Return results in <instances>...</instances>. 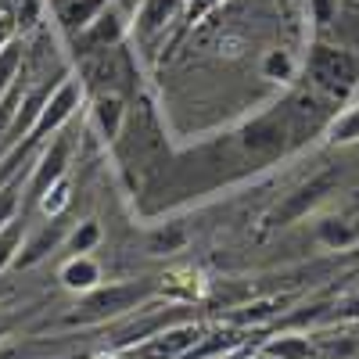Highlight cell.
Wrapping results in <instances>:
<instances>
[{"mask_svg":"<svg viewBox=\"0 0 359 359\" xmlns=\"http://www.w3.org/2000/svg\"><path fill=\"white\" fill-rule=\"evenodd\" d=\"M162 291V280H151V277H140V280H118V284H101L94 291L79 294L76 309L65 316V323H104V320H115V316H126L133 309H144L151 298Z\"/></svg>","mask_w":359,"mask_h":359,"instance_id":"6da1fadb","label":"cell"},{"mask_svg":"<svg viewBox=\"0 0 359 359\" xmlns=\"http://www.w3.org/2000/svg\"><path fill=\"white\" fill-rule=\"evenodd\" d=\"M306 76L323 97L348 101L359 90V50L316 40L306 54Z\"/></svg>","mask_w":359,"mask_h":359,"instance_id":"7a4b0ae2","label":"cell"},{"mask_svg":"<svg viewBox=\"0 0 359 359\" xmlns=\"http://www.w3.org/2000/svg\"><path fill=\"white\" fill-rule=\"evenodd\" d=\"M341 184V169H320L313 172L309 180H302L298 187H291L269 212L262 216V226L266 230H284L291 223H302L306 216H313L316 208L331 198Z\"/></svg>","mask_w":359,"mask_h":359,"instance_id":"3957f363","label":"cell"},{"mask_svg":"<svg viewBox=\"0 0 359 359\" xmlns=\"http://www.w3.org/2000/svg\"><path fill=\"white\" fill-rule=\"evenodd\" d=\"M294 140V123H291V108L277 111H262L241 130V151L252 162H273L287 151V144Z\"/></svg>","mask_w":359,"mask_h":359,"instance_id":"277c9868","label":"cell"},{"mask_svg":"<svg viewBox=\"0 0 359 359\" xmlns=\"http://www.w3.org/2000/svg\"><path fill=\"white\" fill-rule=\"evenodd\" d=\"M79 101H83V86H79L72 76H62V79L54 83L50 97L43 101V108H40V115H36L33 130H29V133H25V140H22L25 151H29L33 144H43V140H50L54 133H62V130H65V123L76 115Z\"/></svg>","mask_w":359,"mask_h":359,"instance_id":"5b68a950","label":"cell"},{"mask_svg":"<svg viewBox=\"0 0 359 359\" xmlns=\"http://www.w3.org/2000/svg\"><path fill=\"white\" fill-rule=\"evenodd\" d=\"M69 158H72V137L62 130V133H54V137L43 144V151L36 155L33 172H29V180H25V194L40 201V194H43L50 184H57L62 176H69Z\"/></svg>","mask_w":359,"mask_h":359,"instance_id":"8992f818","label":"cell"},{"mask_svg":"<svg viewBox=\"0 0 359 359\" xmlns=\"http://www.w3.org/2000/svg\"><path fill=\"white\" fill-rule=\"evenodd\" d=\"M69 230H72V223H65V216H50V219L40 223L33 233H25L22 252H18V259H15V269H33V266H40L43 259H50L54 252H62Z\"/></svg>","mask_w":359,"mask_h":359,"instance_id":"52a82bcc","label":"cell"},{"mask_svg":"<svg viewBox=\"0 0 359 359\" xmlns=\"http://www.w3.org/2000/svg\"><path fill=\"white\" fill-rule=\"evenodd\" d=\"M126 40V18L115 8H108L101 18H94L83 33H76V50L79 54H108Z\"/></svg>","mask_w":359,"mask_h":359,"instance_id":"ba28073f","label":"cell"},{"mask_svg":"<svg viewBox=\"0 0 359 359\" xmlns=\"http://www.w3.org/2000/svg\"><path fill=\"white\" fill-rule=\"evenodd\" d=\"M90 126H94V133L104 144H115L118 137H123V126H126V101H123V94L101 90V94L90 101Z\"/></svg>","mask_w":359,"mask_h":359,"instance_id":"9c48e42d","label":"cell"},{"mask_svg":"<svg viewBox=\"0 0 359 359\" xmlns=\"http://www.w3.org/2000/svg\"><path fill=\"white\" fill-rule=\"evenodd\" d=\"M316 245L327 252H348L359 245V219L348 212H327L313 223Z\"/></svg>","mask_w":359,"mask_h":359,"instance_id":"30bf717a","label":"cell"},{"mask_svg":"<svg viewBox=\"0 0 359 359\" xmlns=\"http://www.w3.org/2000/svg\"><path fill=\"white\" fill-rule=\"evenodd\" d=\"M57 280H62V287L72 291V294H86V291L104 284V269L90 252L86 255H69L62 262V269H57Z\"/></svg>","mask_w":359,"mask_h":359,"instance_id":"8fae6325","label":"cell"},{"mask_svg":"<svg viewBox=\"0 0 359 359\" xmlns=\"http://www.w3.org/2000/svg\"><path fill=\"white\" fill-rule=\"evenodd\" d=\"M201 341V331L198 327H169V331H158L147 338L144 345V355H155V359H187L191 348Z\"/></svg>","mask_w":359,"mask_h":359,"instance_id":"7c38bea8","label":"cell"},{"mask_svg":"<svg viewBox=\"0 0 359 359\" xmlns=\"http://www.w3.org/2000/svg\"><path fill=\"white\" fill-rule=\"evenodd\" d=\"M108 8H111L108 0H62V4H57V22H62L69 33L76 36L94 18H101Z\"/></svg>","mask_w":359,"mask_h":359,"instance_id":"4fadbf2b","label":"cell"},{"mask_svg":"<svg viewBox=\"0 0 359 359\" xmlns=\"http://www.w3.org/2000/svg\"><path fill=\"white\" fill-rule=\"evenodd\" d=\"M262 355L269 359H313V334H302V331H284V334H273L266 338Z\"/></svg>","mask_w":359,"mask_h":359,"instance_id":"5bb4252c","label":"cell"},{"mask_svg":"<svg viewBox=\"0 0 359 359\" xmlns=\"http://www.w3.org/2000/svg\"><path fill=\"white\" fill-rule=\"evenodd\" d=\"M184 0H140L137 8V33L140 36H155L162 25H169L180 11Z\"/></svg>","mask_w":359,"mask_h":359,"instance_id":"9a60e30c","label":"cell"},{"mask_svg":"<svg viewBox=\"0 0 359 359\" xmlns=\"http://www.w3.org/2000/svg\"><path fill=\"white\" fill-rule=\"evenodd\" d=\"M327 144H334V147L359 144V101L345 104L331 123H327Z\"/></svg>","mask_w":359,"mask_h":359,"instance_id":"2e32d148","label":"cell"},{"mask_svg":"<svg viewBox=\"0 0 359 359\" xmlns=\"http://www.w3.org/2000/svg\"><path fill=\"white\" fill-rule=\"evenodd\" d=\"M259 72H262V79H269V83L287 86V83H294V76H298V62L291 57V50L277 47V50H266Z\"/></svg>","mask_w":359,"mask_h":359,"instance_id":"e0dca14e","label":"cell"},{"mask_svg":"<svg viewBox=\"0 0 359 359\" xmlns=\"http://www.w3.org/2000/svg\"><path fill=\"white\" fill-rule=\"evenodd\" d=\"M101 237H104V230H101L97 219H79V223H72V230L65 237V252L69 255H86V252H94L101 245Z\"/></svg>","mask_w":359,"mask_h":359,"instance_id":"ac0fdd59","label":"cell"},{"mask_svg":"<svg viewBox=\"0 0 359 359\" xmlns=\"http://www.w3.org/2000/svg\"><path fill=\"white\" fill-rule=\"evenodd\" d=\"M187 245V230L180 223H165V226H155L147 233V252L151 255H169V252H184Z\"/></svg>","mask_w":359,"mask_h":359,"instance_id":"d6986e66","label":"cell"},{"mask_svg":"<svg viewBox=\"0 0 359 359\" xmlns=\"http://www.w3.org/2000/svg\"><path fill=\"white\" fill-rule=\"evenodd\" d=\"M352 355H359V348L345 334H313V359H352Z\"/></svg>","mask_w":359,"mask_h":359,"instance_id":"ffe728a7","label":"cell"},{"mask_svg":"<svg viewBox=\"0 0 359 359\" xmlns=\"http://www.w3.org/2000/svg\"><path fill=\"white\" fill-rule=\"evenodd\" d=\"M72 201V180L62 176L57 184H50L43 194H40V212L50 219V216H65V208Z\"/></svg>","mask_w":359,"mask_h":359,"instance_id":"44dd1931","label":"cell"},{"mask_svg":"<svg viewBox=\"0 0 359 359\" xmlns=\"http://www.w3.org/2000/svg\"><path fill=\"white\" fill-rule=\"evenodd\" d=\"M22 241H25L22 219H11L4 230H0V273H4V269H15V259L22 252Z\"/></svg>","mask_w":359,"mask_h":359,"instance_id":"7402d4cb","label":"cell"},{"mask_svg":"<svg viewBox=\"0 0 359 359\" xmlns=\"http://www.w3.org/2000/svg\"><path fill=\"white\" fill-rule=\"evenodd\" d=\"M18 69H22V47L8 43L4 50H0V97L18 83Z\"/></svg>","mask_w":359,"mask_h":359,"instance_id":"603a6c76","label":"cell"},{"mask_svg":"<svg viewBox=\"0 0 359 359\" xmlns=\"http://www.w3.org/2000/svg\"><path fill=\"white\" fill-rule=\"evenodd\" d=\"M22 97H25V90L15 83L4 97H0V140H8V133H11V126H15V115H18V104H22Z\"/></svg>","mask_w":359,"mask_h":359,"instance_id":"cb8c5ba5","label":"cell"},{"mask_svg":"<svg viewBox=\"0 0 359 359\" xmlns=\"http://www.w3.org/2000/svg\"><path fill=\"white\" fill-rule=\"evenodd\" d=\"M18 194H22V180H11V184L0 187V230L11 219H18Z\"/></svg>","mask_w":359,"mask_h":359,"instance_id":"d4e9b609","label":"cell"},{"mask_svg":"<svg viewBox=\"0 0 359 359\" xmlns=\"http://www.w3.org/2000/svg\"><path fill=\"white\" fill-rule=\"evenodd\" d=\"M309 15L316 29H327L331 22H338L341 8H338V0H309Z\"/></svg>","mask_w":359,"mask_h":359,"instance_id":"484cf974","label":"cell"},{"mask_svg":"<svg viewBox=\"0 0 359 359\" xmlns=\"http://www.w3.org/2000/svg\"><path fill=\"white\" fill-rule=\"evenodd\" d=\"M331 316L338 320V323H359V291H352V294H345L341 302L331 309Z\"/></svg>","mask_w":359,"mask_h":359,"instance_id":"4316f807","label":"cell"},{"mask_svg":"<svg viewBox=\"0 0 359 359\" xmlns=\"http://www.w3.org/2000/svg\"><path fill=\"white\" fill-rule=\"evenodd\" d=\"M219 4V0H191V8H187V18L194 22V18H201V15H208V11H212Z\"/></svg>","mask_w":359,"mask_h":359,"instance_id":"83f0119b","label":"cell"},{"mask_svg":"<svg viewBox=\"0 0 359 359\" xmlns=\"http://www.w3.org/2000/svg\"><path fill=\"white\" fill-rule=\"evenodd\" d=\"M8 43H15V25H11V18H0V50Z\"/></svg>","mask_w":359,"mask_h":359,"instance_id":"f1b7e54d","label":"cell"},{"mask_svg":"<svg viewBox=\"0 0 359 359\" xmlns=\"http://www.w3.org/2000/svg\"><path fill=\"white\" fill-rule=\"evenodd\" d=\"M8 331H11V323H8L4 316H0V341H4V338H8Z\"/></svg>","mask_w":359,"mask_h":359,"instance_id":"f546056e","label":"cell"},{"mask_svg":"<svg viewBox=\"0 0 359 359\" xmlns=\"http://www.w3.org/2000/svg\"><path fill=\"white\" fill-rule=\"evenodd\" d=\"M255 359H269V355H262V352H255Z\"/></svg>","mask_w":359,"mask_h":359,"instance_id":"4dcf8cb0","label":"cell"},{"mask_svg":"<svg viewBox=\"0 0 359 359\" xmlns=\"http://www.w3.org/2000/svg\"><path fill=\"white\" fill-rule=\"evenodd\" d=\"M352 359H359V355H352Z\"/></svg>","mask_w":359,"mask_h":359,"instance_id":"1f68e13d","label":"cell"},{"mask_svg":"<svg viewBox=\"0 0 359 359\" xmlns=\"http://www.w3.org/2000/svg\"><path fill=\"white\" fill-rule=\"evenodd\" d=\"M0 18H4V15H0Z\"/></svg>","mask_w":359,"mask_h":359,"instance_id":"d6a6232c","label":"cell"}]
</instances>
